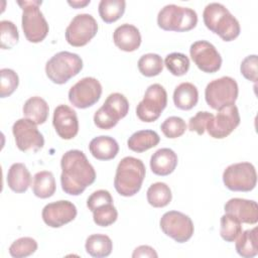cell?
<instances>
[{"instance_id":"obj_5","label":"cell","mask_w":258,"mask_h":258,"mask_svg":"<svg viewBox=\"0 0 258 258\" xmlns=\"http://www.w3.org/2000/svg\"><path fill=\"white\" fill-rule=\"evenodd\" d=\"M83 69V59L77 53L59 51L51 56L45 64V74L54 84H66Z\"/></svg>"},{"instance_id":"obj_35","label":"cell","mask_w":258,"mask_h":258,"mask_svg":"<svg viewBox=\"0 0 258 258\" xmlns=\"http://www.w3.org/2000/svg\"><path fill=\"white\" fill-rule=\"evenodd\" d=\"M37 242L31 237H22L15 240L9 247V254L13 258H24L37 250Z\"/></svg>"},{"instance_id":"obj_30","label":"cell","mask_w":258,"mask_h":258,"mask_svg":"<svg viewBox=\"0 0 258 258\" xmlns=\"http://www.w3.org/2000/svg\"><path fill=\"white\" fill-rule=\"evenodd\" d=\"M147 202L153 208L166 207L172 199L170 187L164 182L152 183L146 192Z\"/></svg>"},{"instance_id":"obj_31","label":"cell","mask_w":258,"mask_h":258,"mask_svg":"<svg viewBox=\"0 0 258 258\" xmlns=\"http://www.w3.org/2000/svg\"><path fill=\"white\" fill-rule=\"evenodd\" d=\"M125 7L126 2L124 0H101L99 3V14L103 21L112 23L122 17Z\"/></svg>"},{"instance_id":"obj_37","label":"cell","mask_w":258,"mask_h":258,"mask_svg":"<svg viewBox=\"0 0 258 258\" xmlns=\"http://www.w3.org/2000/svg\"><path fill=\"white\" fill-rule=\"evenodd\" d=\"M118 218L117 209L113 204H106L93 211V220L97 226L108 227L116 222Z\"/></svg>"},{"instance_id":"obj_29","label":"cell","mask_w":258,"mask_h":258,"mask_svg":"<svg viewBox=\"0 0 258 258\" xmlns=\"http://www.w3.org/2000/svg\"><path fill=\"white\" fill-rule=\"evenodd\" d=\"M236 240V251L240 256L252 258L258 254L257 227L242 232Z\"/></svg>"},{"instance_id":"obj_7","label":"cell","mask_w":258,"mask_h":258,"mask_svg":"<svg viewBox=\"0 0 258 258\" xmlns=\"http://www.w3.org/2000/svg\"><path fill=\"white\" fill-rule=\"evenodd\" d=\"M129 111V102L120 93H112L94 115L95 125L103 130H109L117 125Z\"/></svg>"},{"instance_id":"obj_19","label":"cell","mask_w":258,"mask_h":258,"mask_svg":"<svg viewBox=\"0 0 258 258\" xmlns=\"http://www.w3.org/2000/svg\"><path fill=\"white\" fill-rule=\"evenodd\" d=\"M225 213L235 216L241 223L255 225L258 222V206L255 201L234 198L224 206Z\"/></svg>"},{"instance_id":"obj_22","label":"cell","mask_w":258,"mask_h":258,"mask_svg":"<svg viewBox=\"0 0 258 258\" xmlns=\"http://www.w3.org/2000/svg\"><path fill=\"white\" fill-rule=\"evenodd\" d=\"M89 150L98 160H110L115 158L118 154L119 145L113 137L101 135L91 140Z\"/></svg>"},{"instance_id":"obj_10","label":"cell","mask_w":258,"mask_h":258,"mask_svg":"<svg viewBox=\"0 0 258 258\" xmlns=\"http://www.w3.org/2000/svg\"><path fill=\"white\" fill-rule=\"evenodd\" d=\"M223 181L230 190L250 191L256 186V169L250 162L233 163L224 170Z\"/></svg>"},{"instance_id":"obj_2","label":"cell","mask_w":258,"mask_h":258,"mask_svg":"<svg viewBox=\"0 0 258 258\" xmlns=\"http://www.w3.org/2000/svg\"><path fill=\"white\" fill-rule=\"evenodd\" d=\"M146 169L143 161L133 156H126L120 160L116 168L114 187L123 197L136 195L143 183Z\"/></svg>"},{"instance_id":"obj_23","label":"cell","mask_w":258,"mask_h":258,"mask_svg":"<svg viewBox=\"0 0 258 258\" xmlns=\"http://www.w3.org/2000/svg\"><path fill=\"white\" fill-rule=\"evenodd\" d=\"M6 180L11 190L22 194L25 192L31 184V174L25 164L16 162L9 167Z\"/></svg>"},{"instance_id":"obj_42","label":"cell","mask_w":258,"mask_h":258,"mask_svg":"<svg viewBox=\"0 0 258 258\" xmlns=\"http://www.w3.org/2000/svg\"><path fill=\"white\" fill-rule=\"evenodd\" d=\"M106 204H113V198L106 189H98L94 191L87 200V207L91 212Z\"/></svg>"},{"instance_id":"obj_28","label":"cell","mask_w":258,"mask_h":258,"mask_svg":"<svg viewBox=\"0 0 258 258\" xmlns=\"http://www.w3.org/2000/svg\"><path fill=\"white\" fill-rule=\"evenodd\" d=\"M32 191L35 197L40 199H47L55 192V179L51 171H38L33 176Z\"/></svg>"},{"instance_id":"obj_3","label":"cell","mask_w":258,"mask_h":258,"mask_svg":"<svg viewBox=\"0 0 258 258\" xmlns=\"http://www.w3.org/2000/svg\"><path fill=\"white\" fill-rule=\"evenodd\" d=\"M203 19L206 27L218 34L224 41H232L240 34L239 21L221 3L213 2L208 4L204 9Z\"/></svg>"},{"instance_id":"obj_44","label":"cell","mask_w":258,"mask_h":258,"mask_svg":"<svg viewBox=\"0 0 258 258\" xmlns=\"http://www.w3.org/2000/svg\"><path fill=\"white\" fill-rule=\"evenodd\" d=\"M90 0H85V1H68V4L71 5L72 7L78 9V8H82L85 7L86 5L90 4Z\"/></svg>"},{"instance_id":"obj_20","label":"cell","mask_w":258,"mask_h":258,"mask_svg":"<svg viewBox=\"0 0 258 258\" xmlns=\"http://www.w3.org/2000/svg\"><path fill=\"white\" fill-rule=\"evenodd\" d=\"M113 40L118 48L123 51L131 52L139 48L141 44V34L136 26L124 23L114 30Z\"/></svg>"},{"instance_id":"obj_43","label":"cell","mask_w":258,"mask_h":258,"mask_svg":"<svg viewBox=\"0 0 258 258\" xmlns=\"http://www.w3.org/2000/svg\"><path fill=\"white\" fill-rule=\"evenodd\" d=\"M132 257L133 258H138V257H150V258L154 257V258H156V257H158V255L152 247H150L148 245H141V246H138L137 248H135V250L132 253Z\"/></svg>"},{"instance_id":"obj_33","label":"cell","mask_w":258,"mask_h":258,"mask_svg":"<svg viewBox=\"0 0 258 258\" xmlns=\"http://www.w3.org/2000/svg\"><path fill=\"white\" fill-rule=\"evenodd\" d=\"M242 233V223L233 215L226 213L221 217L220 235L226 242H234Z\"/></svg>"},{"instance_id":"obj_18","label":"cell","mask_w":258,"mask_h":258,"mask_svg":"<svg viewBox=\"0 0 258 258\" xmlns=\"http://www.w3.org/2000/svg\"><path fill=\"white\" fill-rule=\"evenodd\" d=\"M52 124L57 135L64 140L73 139L79 132L77 113L68 105L61 104L54 109Z\"/></svg>"},{"instance_id":"obj_27","label":"cell","mask_w":258,"mask_h":258,"mask_svg":"<svg viewBox=\"0 0 258 258\" xmlns=\"http://www.w3.org/2000/svg\"><path fill=\"white\" fill-rule=\"evenodd\" d=\"M85 248L87 253L92 257L103 258L111 254L113 242L107 235L93 234L87 238Z\"/></svg>"},{"instance_id":"obj_36","label":"cell","mask_w":258,"mask_h":258,"mask_svg":"<svg viewBox=\"0 0 258 258\" xmlns=\"http://www.w3.org/2000/svg\"><path fill=\"white\" fill-rule=\"evenodd\" d=\"M0 40L2 49H11L19 40V33L16 25L9 20L0 21Z\"/></svg>"},{"instance_id":"obj_14","label":"cell","mask_w":258,"mask_h":258,"mask_svg":"<svg viewBox=\"0 0 258 258\" xmlns=\"http://www.w3.org/2000/svg\"><path fill=\"white\" fill-rule=\"evenodd\" d=\"M102 85L93 77H86L77 82L69 91V100L79 109L95 105L101 98Z\"/></svg>"},{"instance_id":"obj_9","label":"cell","mask_w":258,"mask_h":258,"mask_svg":"<svg viewBox=\"0 0 258 258\" xmlns=\"http://www.w3.org/2000/svg\"><path fill=\"white\" fill-rule=\"evenodd\" d=\"M167 105V93L159 84L150 85L136 107V115L143 122L156 121Z\"/></svg>"},{"instance_id":"obj_25","label":"cell","mask_w":258,"mask_h":258,"mask_svg":"<svg viewBox=\"0 0 258 258\" xmlns=\"http://www.w3.org/2000/svg\"><path fill=\"white\" fill-rule=\"evenodd\" d=\"M22 111L24 118L33 121L36 125H40L46 121L49 108L44 99L34 96L26 100Z\"/></svg>"},{"instance_id":"obj_4","label":"cell","mask_w":258,"mask_h":258,"mask_svg":"<svg viewBox=\"0 0 258 258\" xmlns=\"http://www.w3.org/2000/svg\"><path fill=\"white\" fill-rule=\"evenodd\" d=\"M42 1H17L22 9L21 25L26 39L32 43L41 42L47 35L49 27L39 9Z\"/></svg>"},{"instance_id":"obj_40","label":"cell","mask_w":258,"mask_h":258,"mask_svg":"<svg viewBox=\"0 0 258 258\" xmlns=\"http://www.w3.org/2000/svg\"><path fill=\"white\" fill-rule=\"evenodd\" d=\"M257 66H258L257 55L256 54L248 55L241 62V66H240L241 74L248 81L256 83L257 82V78H258Z\"/></svg>"},{"instance_id":"obj_16","label":"cell","mask_w":258,"mask_h":258,"mask_svg":"<svg viewBox=\"0 0 258 258\" xmlns=\"http://www.w3.org/2000/svg\"><path fill=\"white\" fill-rule=\"evenodd\" d=\"M189 54L195 64L204 73L213 74L221 69L222 56L217 48L207 40L191 43Z\"/></svg>"},{"instance_id":"obj_15","label":"cell","mask_w":258,"mask_h":258,"mask_svg":"<svg viewBox=\"0 0 258 258\" xmlns=\"http://www.w3.org/2000/svg\"><path fill=\"white\" fill-rule=\"evenodd\" d=\"M240 114L237 106L230 105L218 110L207 124V131L209 135L215 139H223L229 136L240 124Z\"/></svg>"},{"instance_id":"obj_21","label":"cell","mask_w":258,"mask_h":258,"mask_svg":"<svg viewBox=\"0 0 258 258\" xmlns=\"http://www.w3.org/2000/svg\"><path fill=\"white\" fill-rule=\"evenodd\" d=\"M176 165L177 155L170 148H160L151 155L150 168L156 175L166 176L174 171Z\"/></svg>"},{"instance_id":"obj_39","label":"cell","mask_w":258,"mask_h":258,"mask_svg":"<svg viewBox=\"0 0 258 258\" xmlns=\"http://www.w3.org/2000/svg\"><path fill=\"white\" fill-rule=\"evenodd\" d=\"M1 86H0V97L6 98L12 95L19 85L18 75L11 69H1Z\"/></svg>"},{"instance_id":"obj_8","label":"cell","mask_w":258,"mask_h":258,"mask_svg":"<svg viewBox=\"0 0 258 258\" xmlns=\"http://www.w3.org/2000/svg\"><path fill=\"white\" fill-rule=\"evenodd\" d=\"M237 82L231 77H222L210 82L205 89L207 104L215 110L234 105L238 98Z\"/></svg>"},{"instance_id":"obj_32","label":"cell","mask_w":258,"mask_h":258,"mask_svg":"<svg viewBox=\"0 0 258 258\" xmlns=\"http://www.w3.org/2000/svg\"><path fill=\"white\" fill-rule=\"evenodd\" d=\"M137 64L141 75L148 78L158 76L163 70V60L157 53L143 54Z\"/></svg>"},{"instance_id":"obj_12","label":"cell","mask_w":258,"mask_h":258,"mask_svg":"<svg viewBox=\"0 0 258 258\" xmlns=\"http://www.w3.org/2000/svg\"><path fill=\"white\" fill-rule=\"evenodd\" d=\"M12 133L17 148L23 152H37L44 145V138L36 124L27 118L15 121L12 126Z\"/></svg>"},{"instance_id":"obj_13","label":"cell","mask_w":258,"mask_h":258,"mask_svg":"<svg viewBox=\"0 0 258 258\" xmlns=\"http://www.w3.org/2000/svg\"><path fill=\"white\" fill-rule=\"evenodd\" d=\"M98 32L96 19L88 13L76 15L66 29V40L75 47L86 45Z\"/></svg>"},{"instance_id":"obj_1","label":"cell","mask_w":258,"mask_h":258,"mask_svg":"<svg viewBox=\"0 0 258 258\" xmlns=\"http://www.w3.org/2000/svg\"><path fill=\"white\" fill-rule=\"evenodd\" d=\"M60 184L71 196H79L96 179V171L85 153L78 149L67 151L60 159Z\"/></svg>"},{"instance_id":"obj_11","label":"cell","mask_w":258,"mask_h":258,"mask_svg":"<svg viewBox=\"0 0 258 258\" xmlns=\"http://www.w3.org/2000/svg\"><path fill=\"white\" fill-rule=\"evenodd\" d=\"M159 226L161 231L177 243L187 242L194 235L195 227L191 219L178 211H169L162 215Z\"/></svg>"},{"instance_id":"obj_26","label":"cell","mask_w":258,"mask_h":258,"mask_svg":"<svg viewBox=\"0 0 258 258\" xmlns=\"http://www.w3.org/2000/svg\"><path fill=\"white\" fill-rule=\"evenodd\" d=\"M160 141L159 135L153 130H139L133 133L128 141V148L134 152L141 153L155 147Z\"/></svg>"},{"instance_id":"obj_24","label":"cell","mask_w":258,"mask_h":258,"mask_svg":"<svg viewBox=\"0 0 258 258\" xmlns=\"http://www.w3.org/2000/svg\"><path fill=\"white\" fill-rule=\"evenodd\" d=\"M199 101V91L191 83L179 84L173 92V103L176 108L180 110L192 109Z\"/></svg>"},{"instance_id":"obj_34","label":"cell","mask_w":258,"mask_h":258,"mask_svg":"<svg viewBox=\"0 0 258 258\" xmlns=\"http://www.w3.org/2000/svg\"><path fill=\"white\" fill-rule=\"evenodd\" d=\"M164 64L173 76L180 77L187 73L189 69L188 57L181 52H171L165 56Z\"/></svg>"},{"instance_id":"obj_6","label":"cell","mask_w":258,"mask_h":258,"mask_svg":"<svg viewBox=\"0 0 258 258\" xmlns=\"http://www.w3.org/2000/svg\"><path fill=\"white\" fill-rule=\"evenodd\" d=\"M197 23L198 14L194 9L175 4L165 5L157 15L158 26L166 31H189Z\"/></svg>"},{"instance_id":"obj_38","label":"cell","mask_w":258,"mask_h":258,"mask_svg":"<svg viewBox=\"0 0 258 258\" xmlns=\"http://www.w3.org/2000/svg\"><path fill=\"white\" fill-rule=\"evenodd\" d=\"M160 129L165 137L174 139L180 137L185 132L186 124L182 118L177 116H170L162 122Z\"/></svg>"},{"instance_id":"obj_17","label":"cell","mask_w":258,"mask_h":258,"mask_svg":"<svg viewBox=\"0 0 258 258\" xmlns=\"http://www.w3.org/2000/svg\"><path fill=\"white\" fill-rule=\"evenodd\" d=\"M78 211L76 206L70 201H57L49 203L42 209L41 217L45 225L50 228H60L74 221Z\"/></svg>"},{"instance_id":"obj_41","label":"cell","mask_w":258,"mask_h":258,"mask_svg":"<svg viewBox=\"0 0 258 258\" xmlns=\"http://www.w3.org/2000/svg\"><path fill=\"white\" fill-rule=\"evenodd\" d=\"M214 117V115L207 111H199L194 117H191L188 121V130L195 131L199 135H203L205 133L208 122Z\"/></svg>"}]
</instances>
